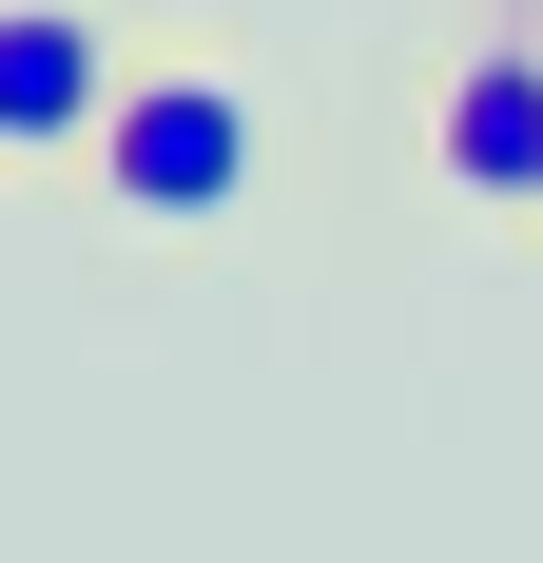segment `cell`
<instances>
[{
    "label": "cell",
    "instance_id": "1",
    "mask_svg": "<svg viewBox=\"0 0 543 563\" xmlns=\"http://www.w3.org/2000/svg\"><path fill=\"white\" fill-rule=\"evenodd\" d=\"M98 195H117L136 233L233 214V195H253V98H233L214 58H136V98L98 117Z\"/></svg>",
    "mask_w": 543,
    "mask_h": 563
},
{
    "label": "cell",
    "instance_id": "2",
    "mask_svg": "<svg viewBox=\"0 0 543 563\" xmlns=\"http://www.w3.org/2000/svg\"><path fill=\"white\" fill-rule=\"evenodd\" d=\"M136 98L98 40V0H0V136L20 156H98V117Z\"/></svg>",
    "mask_w": 543,
    "mask_h": 563
},
{
    "label": "cell",
    "instance_id": "3",
    "mask_svg": "<svg viewBox=\"0 0 543 563\" xmlns=\"http://www.w3.org/2000/svg\"><path fill=\"white\" fill-rule=\"evenodd\" d=\"M428 156H446V195L543 214V40H524V20H505V40H466V78H446V117H428Z\"/></svg>",
    "mask_w": 543,
    "mask_h": 563
}]
</instances>
